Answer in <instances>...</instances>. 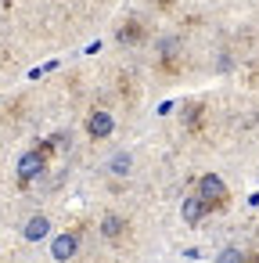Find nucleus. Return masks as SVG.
Returning a JSON list of instances; mask_svg holds the SVG:
<instances>
[{"label": "nucleus", "instance_id": "f257e3e1", "mask_svg": "<svg viewBox=\"0 0 259 263\" xmlns=\"http://www.w3.org/2000/svg\"><path fill=\"white\" fill-rule=\"evenodd\" d=\"M198 198H202L209 209H220V205L227 202V184H223L216 173H205V177L198 180Z\"/></svg>", "mask_w": 259, "mask_h": 263}, {"label": "nucleus", "instance_id": "f03ea898", "mask_svg": "<svg viewBox=\"0 0 259 263\" xmlns=\"http://www.w3.org/2000/svg\"><path fill=\"white\" fill-rule=\"evenodd\" d=\"M44 170H47V159L33 148V152H26L22 159H18V184L26 187V184H33L36 177H44Z\"/></svg>", "mask_w": 259, "mask_h": 263}, {"label": "nucleus", "instance_id": "7ed1b4c3", "mask_svg": "<svg viewBox=\"0 0 259 263\" xmlns=\"http://www.w3.org/2000/svg\"><path fill=\"white\" fill-rule=\"evenodd\" d=\"M212 209L198 198V195H184V202H180V216H184V223H198V220H205Z\"/></svg>", "mask_w": 259, "mask_h": 263}, {"label": "nucleus", "instance_id": "20e7f679", "mask_svg": "<svg viewBox=\"0 0 259 263\" xmlns=\"http://www.w3.org/2000/svg\"><path fill=\"white\" fill-rule=\"evenodd\" d=\"M76 252H79V238H76V234H58V238L51 241V256H54L58 263H69Z\"/></svg>", "mask_w": 259, "mask_h": 263}, {"label": "nucleus", "instance_id": "39448f33", "mask_svg": "<svg viewBox=\"0 0 259 263\" xmlns=\"http://www.w3.org/2000/svg\"><path fill=\"white\" fill-rule=\"evenodd\" d=\"M112 126H115V123H112V116H108L105 108H94V112L87 116V134H90V137H108Z\"/></svg>", "mask_w": 259, "mask_h": 263}, {"label": "nucleus", "instance_id": "423d86ee", "mask_svg": "<svg viewBox=\"0 0 259 263\" xmlns=\"http://www.w3.org/2000/svg\"><path fill=\"white\" fill-rule=\"evenodd\" d=\"M47 231H51V220L36 213V216H29V220H26L22 238H26V241H40V238H47Z\"/></svg>", "mask_w": 259, "mask_h": 263}, {"label": "nucleus", "instance_id": "0eeeda50", "mask_svg": "<svg viewBox=\"0 0 259 263\" xmlns=\"http://www.w3.org/2000/svg\"><path fill=\"white\" fill-rule=\"evenodd\" d=\"M101 234L112 238V241L123 238V234H126V220H123L119 213H105V216H101Z\"/></svg>", "mask_w": 259, "mask_h": 263}, {"label": "nucleus", "instance_id": "6e6552de", "mask_svg": "<svg viewBox=\"0 0 259 263\" xmlns=\"http://www.w3.org/2000/svg\"><path fill=\"white\" fill-rule=\"evenodd\" d=\"M108 170H112L115 177H126V173L133 170V159H130V152H119V155H112V162H108Z\"/></svg>", "mask_w": 259, "mask_h": 263}, {"label": "nucleus", "instance_id": "1a4fd4ad", "mask_svg": "<svg viewBox=\"0 0 259 263\" xmlns=\"http://www.w3.org/2000/svg\"><path fill=\"white\" fill-rule=\"evenodd\" d=\"M144 36V26L141 22H126L123 29H119V44H137Z\"/></svg>", "mask_w": 259, "mask_h": 263}, {"label": "nucleus", "instance_id": "9d476101", "mask_svg": "<svg viewBox=\"0 0 259 263\" xmlns=\"http://www.w3.org/2000/svg\"><path fill=\"white\" fill-rule=\"evenodd\" d=\"M216 263H245V252H241L237 245H227V249L216 256Z\"/></svg>", "mask_w": 259, "mask_h": 263}, {"label": "nucleus", "instance_id": "9b49d317", "mask_svg": "<svg viewBox=\"0 0 259 263\" xmlns=\"http://www.w3.org/2000/svg\"><path fill=\"white\" fill-rule=\"evenodd\" d=\"M198 116H202V105H198V101H187V105H184V119H187V123H198Z\"/></svg>", "mask_w": 259, "mask_h": 263}]
</instances>
